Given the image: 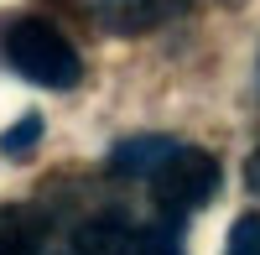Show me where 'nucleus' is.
Listing matches in <instances>:
<instances>
[{
	"mask_svg": "<svg viewBox=\"0 0 260 255\" xmlns=\"http://www.w3.org/2000/svg\"><path fill=\"white\" fill-rule=\"evenodd\" d=\"M62 255H136V229L120 219H94L68 240Z\"/></svg>",
	"mask_w": 260,
	"mask_h": 255,
	"instance_id": "39448f33",
	"label": "nucleus"
},
{
	"mask_svg": "<svg viewBox=\"0 0 260 255\" xmlns=\"http://www.w3.org/2000/svg\"><path fill=\"white\" fill-rule=\"evenodd\" d=\"M213 187H219V162L198 146H177L151 177V198H156L161 219H182L213 198Z\"/></svg>",
	"mask_w": 260,
	"mask_h": 255,
	"instance_id": "f03ea898",
	"label": "nucleus"
},
{
	"mask_svg": "<svg viewBox=\"0 0 260 255\" xmlns=\"http://www.w3.org/2000/svg\"><path fill=\"white\" fill-rule=\"evenodd\" d=\"M177 151V141L167 136H130L110 151V172L115 177H156V167Z\"/></svg>",
	"mask_w": 260,
	"mask_h": 255,
	"instance_id": "20e7f679",
	"label": "nucleus"
},
{
	"mask_svg": "<svg viewBox=\"0 0 260 255\" xmlns=\"http://www.w3.org/2000/svg\"><path fill=\"white\" fill-rule=\"evenodd\" d=\"M192 0H99V21L120 37H141V31H156L167 21H177Z\"/></svg>",
	"mask_w": 260,
	"mask_h": 255,
	"instance_id": "7ed1b4c3",
	"label": "nucleus"
},
{
	"mask_svg": "<svg viewBox=\"0 0 260 255\" xmlns=\"http://www.w3.org/2000/svg\"><path fill=\"white\" fill-rule=\"evenodd\" d=\"M37 141H42V115H21L11 131L0 136V151H6V156H21V151H31Z\"/></svg>",
	"mask_w": 260,
	"mask_h": 255,
	"instance_id": "0eeeda50",
	"label": "nucleus"
},
{
	"mask_svg": "<svg viewBox=\"0 0 260 255\" xmlns=\"http://www.w3.org/2000/svg\"><path fill=\"white\" fill-rule=\"evenodd\" d=\"M6 62H11L21 78L42 83V89H73V83L83 78L78 47L52 26V21H42V16H26V21H16V26H11V37H6Z\"/></svg>",
	"mask_w": 260,
	"mask_h": 255,
	"instance_id": "f257e3e1",
	"label": "nucleus"
},
{
	"mask_svg": "<svg viewBox=\"0 0 260 255\" xmlns=\"http://www.w3.org/2000/svg\"><path fill=\"white\" fill-rule=\"evenodd\" d=\"M224 255H260V214H240L234 219Z\"/></svg>",
	"mask_w": 260,
	"mask_h": 255,
	"instance_id": "6e6552de",
	"label": "nucleus"
},
{
	"mask_svg": "<svg viewBox=\"0 0 260 255\" xmlns=\"http://www.w3.org/2000/svg\"><path fill=\"white\" fill-rule=\"evenodd\" d=\"M245 177H250V187L260 193V146H255V156H250V167H245Z\"/></svg>",
	"mask_w": 260,
	"mask_h": 255,
	"instance_id": "1a4fd4ad",
	"label": "nucleus"
},
{
	"mask_svg": "<svg viewBox=\"0 0 260 255\" xmlns=\"http://www.w3.org/2000/svg\"><path fill=\"white\" fill-rule=\"evenodd\" d=\"M136 255H182L177 219H161L156 229H141V235H136Z\"/></svg>",
	"mask_w": 260,
	"mask_h": 255,
	"instance_id": "423d86ee",
	"label": "nucleus"
}]
</instances>
